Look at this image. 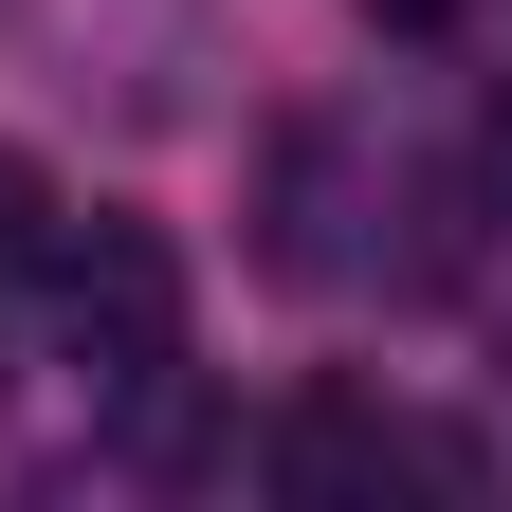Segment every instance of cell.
<instances>
[{
    "label": "cell",
    "mask_w": 512,
    "mask_h": 512,
    "mask_svg": "<svg viewBox=\"0 0 512 512\" xmlns=\"http://www.w3.org/2000/svg\"><path fill=\"white\" fill-rule=\"evenodd\" d=\"M55 348H74L92 403H147V384H183V256L147 220H55Z\"/></svg>",
    "instance_id": "cell-1"
},
{
    "label": "cell",
    "mask_w": 512,
    "mask_h": 512,
    "mask_svg": "<svg viewBox=\"0 0 512 512\" xmlns=\"http://www.w3.org/2000/svg\"><path fill=\"white\" fill-rule=\"evenodd\" d=\"M256 476L330 512V494H384V476H458V494H476L494 458H476V439H421V421H384L366 384H311V403H275V439H256Z\"/></svg>",
    "instance_id": "cell-2"
},
{
    "label": "cell",
    "mask_w": 512,
    "mask_h": 512,
    "mask_svg": "<svg viewBox=\"0 0 512 512\" xmlns=\"http://www.w3.org/2000/svg\"><path fill=\"white\" fill-rule=\"evenodd\" d=\"M256 256H275V275H348V128H275V165H256Z\"/></svg>",
    "instance_id": "cell-3"
},
{
    "label": "cell",
    "mask_w": 512,
    "mask_h": 512,
    "mask_svg": "<svg viewBox=\"0 0 512 512\" xmlns=\"http://www.w3.org/2000/svg\"><path fill=\"white\" fill-rule=\"evenodd\" d=\"M19 256H55V183H37L19 147H0V275H19Z\"/></svg>",
    "instance_id": "cell-4"
},
{
    "label": "cell",
    "mask_w": 512,
    "mask_h": 512,
    "mask_svg": "<svg viewBox=\"0 0 512 512\" xmlns=\"http://www.w3.org/2000/svg\"><path fill=\"white\" fill-rule=\"evenodd\" d=\"M494 202H512V110H494Z\"/></svg>",
    "instance_id": "cell-5"
},
{
    "label": "cell",
    "mask_w": 512,
    "mask_h": 512,
    "mask_svg": "<svg viewBox=\"0 0 512 512\" xmlns=\"http://www.w3.org/2000/svg\"><path fill=\"white\" fill-rule=\"evenodd\" d=\"M366 19H439V0H366Z\"/></svg>",
    "instance_id": "cell-6"
}]
</instances>
